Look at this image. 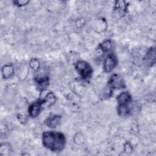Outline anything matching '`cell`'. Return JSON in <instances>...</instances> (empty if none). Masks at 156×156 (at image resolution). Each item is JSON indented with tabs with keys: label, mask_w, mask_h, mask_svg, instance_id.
<instances>
[{
	"label": "cell",
	"mask_w": 156,
	"mask_h": 156,
	"mask_svg": "<svg viewBox=\"0 0 156 156\" xmlns=\"http://www.w3.org/2000/svg\"><path fill=\"white\" fill-rule=\"evenodd\" d=\"M35 74L34 76V81L36 84L37 90L40 92H43L46 91L49 85L50 79L47 73H45L41 68L37 71L35 72Z\"/></svg>",
	"instance_id": "3"
},
{
	"label": "cell",
	"mask_w": 156,
	"mask_h": 156,
	"mask_svg": "<svg viewBox=\"0 0 156 156\" xmlns=\"http://www.w3.org/2000/svg\"><path fill=\"white\" fill-rule=\"evenodd\" d=\"M29 66L35 72L40 68V64L38 59L37 58H32L29 61Z\"/></svg>",
	"instance_id": "16"
},
{
	"label": "cell",
	"mask_w": 156,
	"mask_h": 156,
	"mask_svg": "<svg viewBox=\"0 0 156 156\" xmlns=\"http://www.w3.org/2000/svg\"><path fill=\"white\" fill-rule=\"evenodd\" d=\"M144 60L145 63L149 65L152 66L155 63V50L154 47H151L147 49L144 57Z\"/></svg>",
	"instance_id": "10"
},
{
	"label": "cell",
	"mask_w": 156,
	"mask_h": 156,
	"mask_svg": "<svg viewBox=\"0 0 156 156\" xmlns=\"http://www.w3.org/2000/svg\"><path fill=\"white\" fill-rule=\"evenodd\" d=\"M43 99L44 101V105L49 107L55 103L57 101V97L54 93L50 91L45 95Z\"/></svg>",
	"instance_id": "15"
},
{
	"label": "cell",
	"mask_w": 156,
	"mask_h": 156,
	"mask_svg": "<svg viewBox=\"0 0 156 156\" xmlns=\"http://www.w3.org/2000/svg\"><path fill=\"white\" fill-rule=\"evenodd\" d=\"M75 69L83 80H88L93 76V69L90 64L87 61L79 60L74 63Z\"/></svg>",
	"instance_id": "2"
},
{
	"label": "cell",
	"mask_w": 156,
	"mask_h": 156,
	"mask_svg": "<svg viewBox=\"0 0 156 156\" xmlns=\"http://www.w3.org/2000/svg\"><path fill=\"white\" fill-rule=\"evenodd\" d=\"M41 140L45 148L56 153L60 152L64 149L66 142L64 133L54 130L44 132L42 133Z\"/></svg>",
	"instance_id": "1"
},
{
	"label": "cell",
	"mask_w": 156,
	"mask_h": 156,
	"mask_svg": "<svg viewBox=\"0 0 156 156\" xmlns=\"http://www.w3.org/2000/svg\"><path fill=\"white\" fill-rule=\"evenodd\" d=\"M44 101L43 99H38L32 102L27 109L29 116L31 118L38 117L44 108Z\"/></svg>",
	"instance_id": "6"
},
{
	"label": "cell",
	"mask_w": 156,
	"mask_h": 156,
	"mask_svg": "<svg viewBox=\"0 0 156 156\" xmlns=\"http://www.w3.org/2000/svg\"><path fill=\"white\" fill-rule=\"evenodd\" d=\"M131 104L118 105L116 107V112L118 115L121 117L129 116L132 112V106L130 105Z\"/></svg>",
	"instance_id": "11"
},
{
	"label": "cell",
	"mask_w": 156,
	"mask_h": 156,
	"mask_svg": "<svg viewBox=\"0 0 156 156\" xmlns=\"http://www.w3.org/2000/svg\"><path fill=\"white\" fill-rule=\"evenodd\" d=\"M13 4L16 7H21L26 5L29 3V1L28 0H15L13 1Z\"/></svg>",
	"instance_id": "18"
},
{
	"label": "cell",
	"mask_w": 156,
	"mask_h": 156,
	"mask_svg": "<svg viewBox=\"0 0 156 156\" xmlns=\"http://www.w3.org/2000/svg\"><path fill=\"white\" fill-rule=\"evenodd\" d=\"M128 12L127 2L124 0L115 1L112 10V15L115 19H121L124 17Z\"/></svg>",
	"instance_id": "4"
},
{
	"label": "cell",
	"mask_w": 156,
	"mask_h": 156,
	"mask_svg": "<svg viewBox=\"0 0 156 156\" xmlns=\"http://www.w3.org/2000/svg\"><path fill=\"white\" fill-rule=\"evenodd\" d=\"M107 85L113 90L124 89L126 88V84L124 79L121 75L116 73H114L110 76Z\"/></svg>",
	"instance_id": "7"
},
{
	"label": "cell",
	"mask_w": 156,
	"mask_h": 156,
	"mask_svg": "<svg viewBox=\"0 0 156 156\" xmlns=\"http://www.w3.org/2000/svg\"><path fill=\"white\" fill-rule=\"evenodd\" d=\"M118 65V58L116 54L113 52L108 53L103 59L102 69L105 73H110Z\"/></svg>",
	"instance_id": "5"
},
{
	"label": "cell",
	"mask_w": 156,
	"mask_h": 156,
	"mask_svg": "<svg viewBox=\"0 0 156 156\" xmlns=\"http://www.w3.org/2000/svg\"><path fill=\"white\" fill-rule=\"evenodd\" d=\"M62 116L57 114H52L49 115L44 121L45 125L49 128L54 129L60 124Z\"/></svg>",
	"instance_id": "8"
},
{
	"label": "cell",
	"mask_w": 156,
	"mask_h": 156,
	"mask_svg": "<svg viewBox=\"0 0 156 156\" xmlns=\"http://www.w3.org/2000/svg\"><path fill=\"white\" fill-rule=\"evenodd\" d=\"M15 73L14 66L12 64H5L1 68V75L4 79L10 78Z\"/></svg>",
	"instance_id": "13"
},
{
	"label": "cell",
	"mask_w": 156,
	"mask_h": 156,
	"mask_svg": "<svg viewBox=\"0 0 156 156\" xmlns=\"http://www.w3.org/2000/svg\"><path fill=\"white\" fill-rule=\"evenodd\" d=\"M98 48L102 53L108 54L112 52L113 48V43L110 39L105 40L99 44Z\"/></svg>",
	"instance_id": "12"
},
{
	"label": "cell",
	"mask_w": 156,
	"mask_h": 156,
	"mask_svg": "<svg viewBox=\"0 0 156 156\" xmlns=\"http://www.w3.org/2000/svg\"><path fill=\"white\" fill-rule=\"evenodd\" d=\"M113 90L107 85V86L105 87L104 91H102V97L105 98L106 99L110 98L113 95Z\"/></svg>",
	"instance_id": "17"
},
{
	"label": "cell",
	"mask_w": 156,
	"mask_h": 156,
	"mask_svg": "<svg viewBox=\"0 0 156 156\" xmlns=\"http://www.w3.org/2000/svg\"><path fill=\"white\" fill-rule=\"evenodd\" d=\"M107 23L106 20L102 18H98L93 23V27L96 32H102L107 29Z\"/></svg>",
	"instance_id": "14"
},
{
	"label": "cell",
	"mask_w": 156,
	"mask_h": 156,
	"mask_svg": "<svg viewBox=\"0 0 156 156\" xmlns=\"http://www.w3.org/2000/svg\"><path fill=\"white\" fill-rule=\"evenodd\" d=\"M118 105L130 104L132 102V97L129 91H122L120 93L116 98Z\"/></svg>",
	"instance_id": "9"
}]
</instances>
